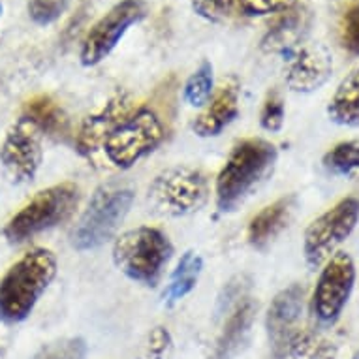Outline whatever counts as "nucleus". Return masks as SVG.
Listing matches in <instances>:
<instances>
[{
    "label": "nucleus",
    "instance_id": "obj_1",
    "mask_svg": "<svg viewBox=\"0 0 359 359\" xmlns=\"http://www.w3.org/2000/svg\"><path fill=\"white\" fill-rule=\"evenodd\" d=\"M55 275L57 258L48 248H34L19 258L0 278V320L19 324L29 318Z\"/></svg>",
    "mask_w": 359,
    "mask_h": 359
},
{
    "label": "nucleus",
    "instance_id": "obj_28",
    "mask_svg": "<svg viewBox=\"0 0 359 359\" xmlns=\"http://www.w3.org/2000/svg\"><path fill=\"white\" fill-rule=\"evenodd\" d=\"M190 2H192V10L200 18L212 23H220L230 18L233 4H236V0H190Z\"/></svg>",
    "mask_w": 359,
    "mask_h": 359
},
{
    "label": "nucleus",
    "instance_id": "obj_9",
    "mask_svg": "<svg viewBox=\"0 0 359 359\" xmlns=\"http://www.w3.org/2000/svg\"><path fill=\"white\" fill-rule=\"evenodd\" d=\"M355 278L358 271L353 258L344 250L335 252L322 265L311 297L312 316L320 324L333 325L341 318L355 286Z\"/></svg>",
    "mask_w": 359,
    "mask_h": 359
},
{
    "label": "nucleus",
    "instance_id": "obj_3",
    "mask_svg": "<svg viewBox=\"0 0 359 359\" xmlns=\"http://www.w3.org/2000/svg\"><path fill=\"white\" fill-rule=\"evenodd\" d=\"M173 256V245L164 231L140 226L121 233L113 245V262L134 283L156 286Z\"/></svg>",
    "mask_w": 359,
    "mask_h": 359
},
{
    "label": "nucleus",
    "instance_id": "obj_5",
    "mask_svg": "<svg viewBox=\"0 0 359 359\" xmlns=\"http://www.w3.org/2000/svg\"><path fill=\"white\" fill-rule=\"evenodd\" d=\"M79 203V190L76 184L62 183L40 190L21 211L10 218L4 236L10 243H25L41 231L51 230L66 222Z\"/></svg>",
    "mask_w": 359,
    "mask_h": 359
},
{
    "label": "nucleus",
    "instance_id": "obj_12",
    "mask_svg": "<svg viewBox=\"0 0 359 359\" xmlns=\"http://www.w3.org/2000/svg\"><path fill=\"white\" fill-rule=\"evenodd\" d=\"M305 309V290L299 284L283 290L275 295L269 305L265 327L269 333V341L273 342L275 353L283 355L292 337L299 330L301 316Z\"/></svg>",
    "mask_w": 359,
    "mask_h": 359
},
{
    "label": "nucleus",
    "instance_id": "obj_26",
    "mask_svg": "<svg viewBox=\"0 0 359 359\" xmlns=\"http://www.w3.org/2000/svg\"><path fill=\"white\" fill-rule=\"evenodd\" d=\"M68 10V0H29V15L36 25H51Z\"/></svg>",
    "mask_w": 359,
    "mask_h": 359
},
{
    "label": "nucleus",
    "instance_id": "obj_31",
    "mask_svg": "<svg viewBox=\"0 0 359 359\" xmlns=\"http://www.w3.org/2000/svg\"><path fill=\"white\" fill-rule=\"evenodd\" d=\"M2 10H4V8H2V2H0V18H2Z\"/></svg>",
    "mask_w": 359,
    "mask_h": 359
},
{
    "label": "nucleus",
    "instance_id": "obj_23",
    "mask_svg": "<svg viewBox=\"0 0 359 359\" xmlns=\"http://www.w3.org/2000/svg\"><path fill=\"white\" fill-rule=\"evenodd\" d=\"M215 95V74L209 60H203L183 87V98L190 107L203 109Z\"/></svg>",
    "mask_w": 359,
    "mask_h": 359
},
{
    "label": "nucleus",
    "instance_id": "obj_22",
    "mask_svg": "<svg viewBox=\"0 0 359 359\" xmlns=\"http://www.w3.org/2000/svg\"><path fill=\"white\" fill-rule=\"evenodd\" d=\"M322 164L331 175L359 181V140H348L333 145L324 154Z\"/></svg>",
    "mask_w": 359,
    "mask_h": 359
},
{
    "label": "nucleus",
    "instance_id": "obj_19",
    "mask_svg": "<svg viewBox=\"0 0 359 359\" xmlns=\"http://www.w3.org/2000/svg\"><path fill=\"white\" fill-rule=\"evenodd\" d=\"M254 320V305L252 301H243L236 306V311L231 312L222 333L218 337L217 346L209 355V359H231L239 352L243 342L248 337L250 325Z\"/></svg>",
    "mask_w": 359,
    "mask_h": 359
},
{
    "label": "nucleus",
    "instance_id": "obj_15",
    "mask_svg": "<svg viewBox=\"0 0 359 359\" xmlns=\"http://www.w3.org/2000/svg\"><path fill=\"white\" fill-rule=\"evenodd\" d=\"M239 106V85L236 81H226L196 117L192 130L200 137H215L222 134L224 128L237 118Z\"/></svg>",
    "mask_w": 359,
    "mask_h": 359
},
{
    "label": "nucleus",
    "instance_id": "obj_7",
    "mask_svg": "<svg viewBox=\"0 0 359 359\" xmlns=\"http://www.w3.org/2000/svg\"><path fill=\"white\" fill-rule=\"evenodd\" d=\"M209 198V181L200 170L173 165L160 171L149 184L147 200L154 211L165 217H187L200 211Z\"/></svg>",
    "mask_w": 359,
    "mask_h": 359
},
{
    "label": "nucleus",
    "instance_id": "obj_20",
    "mask_svg": "<svg viewBox=\"0 0 359 359\" xmlns=\"http://www.w3.org/2000/svg\"><path fill=\"white\" fill-rule=\"evenodd\" d=\"M327 115L335 124L359 128V68L339 83L327 106Z\"/></svg>",
    "mask_w": 359,
    "mask_h": 359
},
{
    "label": "nucleus",
    "instance_id": "obj_10",
    "mask_svg": "<svg viewBox=\"0 0 359 359\" xmlns=\"http://www.w3.org/2000/svg\"><path fill=\"white\" fill-rule=\"evenodd\" d=\"M147 13V6L143 0H121L115 6L102 15L93 29L88 30L81 43L83 66H96L107 59L113 49L117 48L118 41L128 32L132 25L140 23Z\"/></svg>",
    "mask_w": 359,
    "mask_h": 359
},
{
    "label": "nucleus",
    "instance_id": "obj_8",
    "mask_svg": "<svg viewBox=\"0 0 359 359\" xmlns=\"http://www.w3.org/2000/svg\"><path fill=\"white\" fill-rule=\"evenodd\" d=\"M359 222V200L342 198L335 205L314 218L303 237V254L309 267L318 269L352 236Z\"/></svg>",
    "mask_w": 359,
    "mask_h": 359
},
{
    "label": "nucleus",
    "instance_id": "obj_17",
    "mask_svg": "<svg viewBox=\"0 0 359 359\" xmlns=\"http://www.w3.org/2000/svg\"><path fill=\"white\" fill-rule=\"evenodd\" d=\"M297 198L284 196L271 205L264 207L248 224V243L254 248H265L269 243L288 228L294 217Z\"/></svg>",
    "mask_w": 359,
    "mask_h": 359
},
{
    "label": "nucleus",
    "instance_id": "obj_27",
    "mask_svg": "<svg viewBox=\"0 0 359 359\" xmlns=\"http://www.w3.org/2000/svg\"><path fill=\"white\" fill-rule=\"evenodd\" d=\"M236 2L247 18H264V15L286 12L295 6L297 0H236Z\"/></svg>",
    "mask_w": 359,
    "mask_h": 359
},
{
    "label": "nucleus",
    "instance_id": "obj_14",
    "mask_svg": "<svg viewBox=\"0 0 359 359\" xmlns=\"http://www.w3.org/2000/svg\"><path fill=\"white\" fill-rule=\"evenodd\" d=\"M130 113V100L126 95H117L107 102L100 111L83 121L76 136V149L81 156H93L104 147L106 137L115 126Z\"/></svg>",
    "mask_w": 359,
    "mask_h": 359
},
{
    "label": "nucleus",
    "instance_id": "obj_18",
    "mask_svg": "<svg viewBox=\"0 0 359 359\" xmlns=\"http://www.w3.org/2000/svg\"><path fill=\"white\" fill-rule=\"evenodd\" d=\"M23 118L29 121L40 134L55 140L70 137V118L51 96H36L25 104Z\"/></svg>",
    "mask_w": 359,
    "mask_h": 359
},
{
    "label": "nucleus",
    "instance_id": "obj_21",
    "mask_svg": "<svg viewBox=\"0 0 359 359\" xmlns=\"http://www.w3.org/2000/svg\"><path fill=\"white\" fill-rule=\"evenodd\" d=\"M201 271H203V258L194 250H187L171 273L170 283H168V288L164 292L165 305L171 306L184 299L196 288Z\"/></svg>",
    "mask_w": 359,
    "mask_h": 359
},
{
    "label": "nucleus",
    "instance_id": "obj_13",
    "mask_svg": "<svg viewBox=\"0 0 359 359\" xmlns=\"http://www.w3.org/2000/svg\"><path fill=\"white\" fill-rule=\"evenodd\" d=\"M286 66V85L295 93H314L333 74V59L324 46H301L290 55Z\"/></svg>",
    "mask_w": 359,
    "mask_h": 359
},
{
    "label": "nucleus",
    "instance_id": "obj_30",
    "mask_svg": "<svg viewBox=\"0 0 359 359\" xmlns=\"http://www.w3.org/2000/svg\"><path fill=\"white\" fill-rule=\"evenodd\" d=\"M171 352V335L164 327H154L149 335V359H168Z\"/></svg>",
    "mask_w": 359,
    "mask_h": 359
},
{
    "label": "nucleus",
    "instance_id": "obj_4",
    "mask_svg": "<svg viewBox=\"0 0 359 359\" xmlns=\"http://www.w3.org/2000/svg\"><path fill=\"white\" fill-rule=\"evenodd\" d=\"M134 203V192L126 187L104 184L96 190L77 220L70 241L76 250H95L106 245L123 224Z\"/></svg>",
    "mask_w": 359,
    "mask_h": 359
},
{
    "label": "nucleus",
    "instance_id": "obj_25",
    "mask_svg": "<svg viewBox=\"0 0 359 359\" xmlns=\"http://www.w3.org/2000/svg\"><path fill=\"white\" fill-rule=\"evenodd\" d=\"M284 118H286V107H284L283 96L278 90H269L259 111L262 128L267 132H278L284 126Z\"/></svg>",
    "mask_w": 359,
    "mask_h": 359
},
{
    "label": "nucleus",
    "instance_id": "obj_16",
    "mask_svg": "<svg viewBox=\"0 0 359 359\" xmlns=\"http://www.w3.org/2000/svg\"><path fill=\"white\" fill-rule=\"evenodd\" d=\"M311 27V13L305 8L294 6L283 12L278 19L269 27L265 34L262 48L267 53L292 55L295 49L301 48L306 32Z\"/></svg>",
    "mask_w": 359,
    "mask_h": 359
},
{
    "label": "nucleus",
    "instance_id": "obj_2",
    "mask_svg": "<svg viewBox=\"0 0 359 359\" xmlns=\"http://www.w3.org/2000/svg\"><path fill=\"white\" fill-rule=\"evenodd\" d=\"M278 153L273 143L252 137L243 140L231 149L215 184L217 205L220 211H233L265 177H269Z\"/></svg>",
    "mask_w": 359,
    "mask_h": 359
},
{
    "label": "nucleus",
    "instance_id": "obj_6",
    "mask_svg": "<svg viewBox=\"0 0 359 359\" xmlns=\"http://www.w3.org/2000/svg\"><path fill=\"white\" fill-rule=\"evenodd\" d=\"M165 130L158 113L151 107L130 111L104 142V153L113 165L128 170L164 142Z\"/></svg>",
    "mask_w": 359,
    "mask_h": 359
},
{
    "label": "nucleus",
    "instance_id": "obj_11",
    "mask_svg": "<svg viewBox=\"0 0 359 359\" xmlns=\"http://www.w3.org/2000/svg\"><path fill=\"white\" fill-rule=\"evenodd\" d=\"M0 164L13 183H29L41 164L40 132L23 117L6 132L0 145Z\"/></svg>",
    "mask_w": 359,
    "mask_h": 359
},
{
    "label": "nucleus",
    "instance_id": "obj_24",
    "mask_svg": "<svg viewBox=\"0 0 359 359\" xmlns=\"http://www.w3.org/2000/svg\"><path fill=\"white\" fill-rule=\"evenodd\" d=\"M87 358V344L81 337L62 339L53 344L43 346L36 353L34 359H85Z\"/></svg>",
    "mask_w": 359,
    "mask_h": 359
},
{
    "label": "nucleus",
    "instance_id": "obj_29",
    "mask_svg": "<svg viewBox=\"0 0 359 359\" xmlns=\"http://www.w3.org/2000/svg\"><path fill=\"white\" fill-rule=\"evenodd\" d=\"M342 46L353 55H359V0L348 8L342 19Z\"/></svg>",
    "mask_w": 359,
    "mask_h": 359
}]
</instances>
